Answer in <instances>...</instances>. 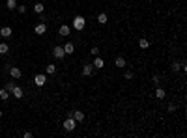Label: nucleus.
I'll list each match as a JSON object with an SVG mask.
<instances>
[{
	"mask_svg": "<svg viewBox=\"0 0 187 138\" xmlns=\"http://www.w3.org/2000/svg\"><path fill=\"white\" fill-rule=\"evenodd\" d=\"M84 26H86V19H84L82 15H77V17L73 19V28L77 30V32H80V30H84Z\"/></svg>",
	"mask_w": 187,
	"mask_h": 138,
	"instance_id": "nucleus-1",
	"label": "nucleus"
},
{
	"mask_svg": "<svg viewBox=\"0 0 187 138\" xmlns=\"http://www.w3.org/2000/svg\"><path fill=\"white\" fill-rule=\"evenodd\" d=\"M62 127H64V131H75V127H77V121H75L73 117H68V120L62 123Z\"/></svg>",
	"mask_w": 187,
	"mask_h": 138,
	"instance_id": "nucleus-2",
	"label": "nucleus"
},
{
	"mask_svg": "<svg viewBox=\"0 0 187 138\" xmlns=\"http://www.w3.org/2000/svg\"><path fill=\"white\" fill-rule=\"evenodd\" d=\"M53 56L56 60H62L64 56H65V50H64V47H60V45H56V47L53 49Z\"/></svg>",
	"mask_w": 187,
	"mask_h": 138,
	"instance_id": "nucleus-3",
	"label": "nucleus"
},
{
	"mask_svg": "<svg viewBox=\"0 0 187 138\" xmlns=\"http://www.w3.org/2000/svg\"><path fill=\"white\" fill-rule=\"evenodd\" d=\"M8 71H9V76H11V79H15V80L23 76V71L19 69V67H15V65H11V67H9Z\"/></svg>",
	"mask_w": 187,
	"mask_h": 138,
	"instance_id": "nucleus-4",
	"label": "nucleus"
},
{
	"mask_svg": "<svg viewBox=\"0 0 187 138\" xmlns=\"http://www.w3.org/2000/svg\"><path fill=\"white\" fill-rule=\"evenodd\" d=\"M71 117L79 123V121H84V117H86V116H84L82 110H71Z\"/></svg>",
	"mask_w": 187,
	"mask_h": 138,
	"instance_id": "nucleus-5",
	"label": "nucleus"
},
{
	"mask_svg": "<svg viewBox=\"0 0 187 138\" xmlns=\"http://www.w3.org/2000/svg\"><path fill=\"white\" fill-rule=\"evenodd\" d=\"M45 82H47V76H45V75H36V76H34V84L39 86V88L45 86Z\"/></svg>",
	"mask_w": 187,
	"mask_h": 138,
	"instance_id": "nucleus-6",
	"label": "nucleus"
},
{
	"mask_svg": "<svg viewBox=\"0 0 187 138\" xmlns=\"http://www.w3.org/2000/svg\"><path fill=\"white\" fill-rule=\"evenodd\" d=\"M94 69H95V67H94L92 64H84V67H82V75H84V76H92V75H94Z\"/></svg>",
	"mask_w": 187,
	"mask_h": 138,
	"instance_id": "nucleus-7",
	"label": "nucleus"
},
{
	"mask_svg": "<svg viewBox=\"0 0 187 138\" xmlns=\"http://www.w3.org/2000/svg\"><path fill=\"white\" fill-rule=\"evenodd\" d=\"M11 28H9V26H2V28H0V35H2V38L4 39H9V38H11Z\"/></svg>",
	"mask_w": 187,
	"mask_h": 138,
	"instance_id": "nucleus-8",
	"label": "nucleus"
},
{
	"mask_svg": "<svg viewBox=\"0 0 187 138\" xmlns=\"http://www.w3.org/2000/svg\"><path fill=\"white\" fill-rule=\"evenodd\" d=\"M34 32H36L38 35H43L45 32H47V24H45V23H39V24H36V28H34Z\"/></svg>",
	"mask_w": 187,
	"mask_h": 138,
	"instance_id": "nucleus-9",
	"label": "nucleus"
},
{
	"mask_svg": "<svg viewBox=\"0 0 187 138\" xmlns=\"http://www.w3.org/2000/svg\"><path fill=\"white\" fill-rule=\"evenodd\" d=\"M11 95L15 97V99H23V97H24V91H23V88H19V86H15V88L11 90Z\"/></svg>",
	"mask_w": 187,
	"mask_h": 138,
	"instance_id": "nucleus-10",
	"label": "nucleus"
},
{
	"mask_svg": "<svg viewBox=\"0 0 187 138\" xmlns=\"http://www.w3.org/2000/svg\"><path fill=\"white\" fill-rule=\"evenodd\" d=\"M92 65H94V67H97V69H101L105 65V60L101 58V56H94V64Z\"/></svg>",
	"mask_w": 187,
	"mask_h": 138,
	"instance_id": "nucleus-11",
	"label": "nucleus"
},
{
	"mask_svg": "<svg viewBox=\"0 0 187 138\" xmlns=\"http://www.w3.org/2000/svg\"><path fill=\"white\" fill-rule=\"evenodd\" d=\"M58 34L62 35V38H65V35H69V34H71V28H69L68 24H62V26H60V30H58Z\"/></svg>",
	"mask_w": 187,
	"mask_h": 138,
	"instance_id": "nucleus-12",
	"label": "nucleus"
},
{
	"mask_svg": "<svg viewBox=\"0 0 187 138\" xmlns=\"http://www.w3.org/2000/svg\"><path fill=\"white\" fill-rule=\"evenodd\" d=\"M114 65L120 67V69L125 67V58H124V56H116V58H114Z\"/></svg>",
	"mask_w": 187,
	"mask_h": 138,
	"instance_id": "nucleus-13",
	"label": "nucleus"
},
{
	"mask_svg": "<svg viewBox=\"0 0 187 138\" xmlns=\"http://www.w3.org/2000/svg\"><path fill=\"white\" fill-rule=\"evenodd\" d=\"M97 23H99V24H107V23H109L107 13H99V15H97Z\"/></svg>",
	"mask_w": 187,
	"mask_h": 138,
	"instance_id": "nucleus-14",
	"label": "nucleus"
},
{
	"mask_svg": "<svg viewBox=\"0 0 187 138\" xmlns=\"http://www.w3.org/2000/svg\"><path fill=\"white\" fill-rule=\"evenodd\" d=\"M64 50H65V54H71L73 50H75V45H73L71 41H68V43L64 45Z\"/></svg>",
	"mask_w": 187,
	"mask_h": 138,
	"instance_id": "nucleus-15",
	"label": "nucleus"
},
{
	"mask_svg": "<svg viewBox=\"0 0 187 138\" xmlns=\"http://www.w3.org/2000/svg\"><path fill=\"white\" fill-rule=\"evenodd\" d=\"M9 95H11V93H9V91H8L6 88H2V90H0V99H2V101H8V99H9Z\"/></svg>",
	"mask_w": 187,
	"mask_h": 138,
	"instance_id": "nucleus-16",
	"label": "nucleus"
},
{
	"mask_svg": "<svg viewBox=\"0 0 187 138\" xmlns=\"http://www.w3.org/2000/svg\"><path fill=\"white\" fill-rule=\"evenodd\" d=\"M43 9H45V6H43V4H41V2H38V4H34V11H36L38 15H41V13H43Z\"/></svg>",
	"mask_w": 187,
	"mask_h": 138,
	"instance_id": "nucleus-17",
	"label": "nucleus"
},
{
	"mask_svg": "<svg viewBox=\"0 0 187 138\" xmlns=\"http://www.w3.org/2000/svg\"><path fill=\"white\" fill-rule=\"evenodd\" d=\"M165 90L163 88H159V86H157V90H155V97H157V99H165Z\"/></svg>",
	"mask_w": 187,
	"mask_h": 138,
	"instance_id": "nucleus-18",
	"label": "nucleus"
},
{
	"mask_svg": "<svg viewBox=\"0 0 187 138\" xmlns=\"http://www.w3.org/2000/svg\"><path fill=\"white\" fill-rule=\"evenodd\" d=\"M139 47H140V49H148V47H150V41H148V39H144V38H142V39L139 41Z\"/></svg>",
	"mask_w": 187,
	"mask_h": 138,
	"instance_id": "nucleus-19",
	"label": "nucleus"
},
{
	"mask_svg": "<svg viewBox=\"0 0 187 138\" xmlns=\"http://www.w3.org/2000/svg\"><path fill=\"white\" fill-rule=\"evenodd\" d=\"M47 73H49V75H54V73H56V65H54V64H49V65H47Z\"/></svg>",
	"mask_w": 187,
	"mask_h": 138,
	"instance_id": "nucleus-20",
	"label": "nucleus"
},
{
	"mask_svg": "<svg viewBox=\"0 0 187 138\" xmlns=\"http://www.w3.org/2000/svg\"><path fill=\"white\" fill-rule=\"evenodd\" d=\"M8 50H9L8 43H0V54H8Z\"/></svg>",
	"mask_w": 187,
	"mask_h": 138,
	"instance_id": "nucleus-21",
	"label": "nucleus"
},
{
	"mask_svg": "<svg viewBox=\"0 0 187 138\" xmlns=\"http://www.w3.org/2000/svg\"><path fill=\"white\" fill-rule=\"evenodd\" d=\"M15 86H17V84H15V80H9V82H8L6 86H4V88H6V90L9 91V93H11V90L15 88Z\"/></svg>",
	"mask_w": 187,
	"mask_h": 138,
	"instance_id": "nucleus-22",
	"label": "nucleus"
},
{
	"mask_svg": "<svg viewBox=\"0 0 187 138\" xmlns=\"http://www.w3.org/2000/svg\"><path fill=\"white\" fill-rule=\"evenodd\" d=\"M6 6H8L9 9H15V8H17V0H8Z\"/></svg>",
	"mask_w": 187,
	"mask_h": 138,
	"instance_id": "nucleus-23",
	"label": "nucleus"
},
{
	"mask_svg": "<svg viewBox=\"0 0 187 138\" xmlns=\"http://www.w3.org/2000/svg\"><path fill=\"white\" fill-rule=\"evenodd\" d=\"M166 112H170V114H172V112H176V105H174V103H169V106H166Z\"/></svg>",
	"mask_w": 187,
	"mask_h": 138,
	"instance_id": "nucleus-24",
	"label": "nucleus"
},
{
	"mask_svg": "<svg viewBox=\"0 0 187 138\" xmlns=\"http://www.w3.org/2000/svg\"><path fill=\"white\" fill-rule=\"evenodd\" d=\"M90 54H92V56H99V47H92V49H90Z\"/></svg>",
	"mask_w": 187,
	"mask_h": 138,
	"instance_id": "nucleus-25",
	"label": "nucleus"
},
{
	"mask_svg": "<svg viewBox=\"0 0 187 138\" xmlns=\"http://www.w3.org/2000/svg\"><path fill=\"white\" fill-rule=\"evenodd\" d=\"M180 67H181L180 62H174V64H172V71H180Z\"/></svg>",
	"mask_w": 187,
	"mask_h": 138,
	"instance_id": "nucleus-26",
	"label": "nucleus"
},
{
	"mask_svg": "<svg viewBox=\"0 0 187 138\" xmlns=\"http://www.w3.org/2000/svg\"><path fill=\"white\" fill-rule=\"evenodd\" d=\"M17 11L19 13H26V6H17Z\"/></svg>",
	"mask_w": 187,
	"mask_h": 138,
	"instance_id": "nucleus-27",
	"label": "nucleus"
},
{
	"mask_svg": "<svg viewBox=\"0 0 187 138\" xmlns=\"http://www.w3.org/2000/svg\"><path fill=\"white\" fill-rule=\"evenodd\" d=\"M133 73H131V71H127V73H125V79H127V80H133Z\"/></svg>",
	"mask_w": 187,
	"mask_h": 138,
	"instance_id": "nucleus-28",
	"label": "nucleus"
},
{
	"mask_svg": "<svg viewBox=\"0 0 187 138\" xmlns=\"http://www.w3.org/2000/svg\"><path fill=\"white\" fill-rule=\"evenodd\" d=\"M151 80H154V84H159V76L157 75H154V79H151Z\"/></svg>",
	"mask_w": 187,
	"mask_h": 138,
	"instance_id": "nucleus-29",
	"label": "nucleus"
},
{
	"mask_svg": "<svg viewBox=\"0 0 187 138\" xmlns=\"http://www.w3.org/2000/svg\"><path fill=\"white\" fill-rule=\"evenodd\" d=\"M0 117H2V110H0Z\"/></svg>",
	"mask_w": 187,
	"mask_h": 138,
	"instance_id": "nucleus-30",
	"label": "nucleus"
},
{
	"mask_svg": "<svg viewBox=\"0 0 187 138\" xmlns=\"http://www.w3.org/2000/svg\"><path fill=\"white\" fill-rule=\"evenodd\" d=\"M146 2H150V0H146Z\"/></svg>",
	"mask_w": 187,
	"mask_h": 138,
	"instance_id": "nucleus-31",
	"label": "nucleus"
},
{
	"mask_svg": "<svg viewBox=\"0 0 187 138\" xmlns=\"http://www.w3.org/2000/svg\"><path fill=\"white\" fill-rule=\"evenodd\" d=\"M0 129H2V125H0Z\"/></svg>",
	"mask_w": 187,
	"mask_h": 138,
	"instance_id": "nucleus-32",
	"label": "nucleus"
}]
</instances>
